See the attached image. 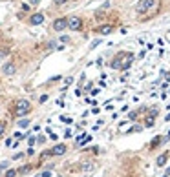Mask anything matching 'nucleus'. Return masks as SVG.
Listing matches in <instances>:
<instances>
[{"label":"nucleus","mask_w":170,"mask_h":177,"mask_svg":"<svg viewBox=\"0 0 170 177\" xmlns=\"http://www.w3.org/2000/svg\"><path fill=\"white\" fill-rule=\"evenodd\" d=\"M31 111V102L26 100V99H18L15 102V115L17 117H24Z\"/></svg>","instance_id":"nucleus-1"},{"label":"nucleus","mask_w":170,"mask_h":177,"mask_svg":"<svg viewBox=\"0 0 170 177\" xmlns=\"http://www.w3.org/2000/svg\"><path fill=\"white\" fill-rule=\"evenodd\" d=\"M168 141H170V135H157V137H154V139L150 141V144H148V152L157 150L159 146H163V144L168 142Z\"/></svg>","instance_id":"nucleus-2"},{"label":"nucleus","mask_w":170,"mask_h":177,"mask_svg":"<svg viewBox=\"0 0 170 177\" xmlns=\"http://www.w3.org/2000/svg\"><path fill=\"white\" fill-rule=\"evenodd\" d=\"M82 26H84V20H82L81 17H77V15L68 17V29H71V31H81Z\"/></svg>","instance_id":"nucleus-3"},{"label":"nucleus","mask_w":170,"mask_h":177,"mask_svg":"<svg viewBox=\"0 0 170 177\" xmlns=\"http://www.w3.org/2000/svg\"><path fill=\"white\" fill-rule=\"evenodd\" d=\"M53 29H55L57 33H62L64 29H68V18L66 17L55 18V20H53Z\"/></svg>","instance_id":"nucleus-4"},{"label":"nucleus","mask_w":170,"mask_h":177,"mask_svg":"<svg viewBox=\"0 0 170 177\" xmlns=\"http://www.w3.org/2000/svg\"><path fill=\"white\" fill-rule=\"evenodd\" d=\"M124 55H126V51H119V53L113 57V60L110 62L112 69H123V59H124Z\"/></svg>","instance_id":"nucleus-5"},{"label":"nucleus","mask_w":170,"mask_h":177,"mask_svg":"<svg viewBox=\"0 0 170 177\" xmlns=\"http://www.w3.org/2000/svg\"><path fill=\"white\" fill-rule=\"evenodd\" d=\"M155 119H157V110H150V113L145 117L143 126H145V128H152L154 124H155Z\"/></svg>","instance_id":"nucleus-6"},{"label":"nucleus","mask_w":170,"mask_h":177,"mask_svg":"<svg viewBox=\"0 0 170 177\" xmlns=\"http://www.w3.org/2000/svg\"><path fill=\"white\" fill-rule=\"evenodd\" d=\"M66 144H62V142H59V144H55L51 150H49V153L53 155V157H60V155H64L66 153Z\"/></svg>","instance_id":"nucleus-7"},{"label":"nucleus","mask_w":170,"mask_h":177,"mask_svg":"<svg viewBox=\"0 0 170 177\" xmlns=\"http://www.w3.org/2000/svg\"><path fill=\"white\" fill-rule=\"evenodd\" d=\"M44 24V13H33L29 17V26H40Z\"/></svg>","instance_id":"nucleus-8"},{"label":"nucleus","mask_w":170,"mask_h":177,"mask_svg":"<svg viewBox=\"0 0 170 177\" xmlns=\"http://www.w3.org/2000/svg\"><path fill=\"white\" fill-rule=\"evenodd\" d=\"M113 29H115L113 24H102V26H99L97 29H95V33H99V35H110V33H113Z\"/></svg>","instance_id":"nucleus-9"},{"label":"nucleus","mask_w":170,"mask_h":177,"mask_svg":"<svg viewBox=\"0 0 170 177\" xmlns=\"http://www.w3.org/2000/svg\"><path fill=\"white\" fill-rule=\"evenodd\" d=\"M168 159H170V150H165V152L155 159V164L159 166V168H161V166H165V164L168 163Z\"/></svg>","instance_id":"nucleus-10"},{"label":"nucleus","mask_w":170,"mask_h":177,"mask_svg":"<svg viewBox=\"0 0 170 177\" xmlns=\"http://www.w3.org/2000/svg\"><path fill=\"white\" fill-rule=\"evenodd\" d=\"M93 168H95V163H93V161H84V163H81V172H84V173H90Z\"/></svg>","instance_id":"nucleus-11"},{"label":"nucleus","mask_w":170,"mask_h":177,"mask_svg":"<svg viewBox=\"0 0 170 177\" xmlns=\"http://www.w3.org/2000/svg\"><path fill=\"white\" fill-rule=\"evenodd\" d=\"M2 71H4V75H15L17 73V66L13 64V62H7V64L2 68Z\"/></svg>","instance_id":"nucleus-12"},{"label":"nucleus","mask_w":170,"mask_h":177,"mask_svg":"<svg viewBox=\"0 0 170 177\" xmlns=\"http://www.w3.org/2000/svg\"><path fill=\"white\" fill-rule=\"evenodd\" d=\"M143 130H145L143 124H134V126H132L128 131H126V133H137V131H143Z\"/></svg>","instance_id":"nucleus-13"},{"label":"nucleus","mask_w":170,"mask_h":177,"mask_svg":"<svg viewBox=\"0 0 170 177\" xmlns=\"http://www.w3.org/2000/svg\"><path fill=\"white\" fill-rule=\"evenodd\" d=\"M137 117H139V110H134V111H130V115H128V119H130V121H135Z\"/></svg>","instance_id":"nucleus-14"},{"label":"nucleus","mask_w":170,"mask_h":177,"mask_svg":"<svg viewBox=\"0 0 170 177\" xmlns=\"http://www.w3.org/2000/svg\"><path fill=\"white\" fill-rule=\"evenodd\" d=\"M18 126H20V128H26V126H29V121H28V119H24V121H18Z\"/></svg>","instance_id":"nucleus-15"},{"label":"nucleus","mask_w":170,"mask_h":177,"mask_svg":"<svg viewBox=\"0 0 170 177\" xmlns=\"http://www.w3.org/2000/svg\"><path fill=\"white\" fill-rule=\"evenodd\" d=\"M17 173H18L17 170H7V172H6V177H17Z\"/></svg>","instance_id":"nucleus-16"},{"label":"nucleus","mask_w":170,"mask_h":177,"mask_svg":"<svg viewBox=\"0 0 170 177\" xmlns=\"http://www.w3.org/2000/svg\"><path fill=\"white\" fill-rule=\"evenodd\" d=\"M29 170H31V166H22V168L18 170V173H28Z\"/></svg>","instance_id":"nucleus-17"},{"label":"nucleus","mask_w":170,"mask_h":177,"mask_svg":"<svg viewBox=\"0 0 170 177\" xmlns=\"http://www.w3.org/2000/svg\"><path fill=\"white\" fill-rule=\"evenodd\" d=\"M59 40H60V42H64V44H68V42H70V37H66V35H62V37H60Z\"/></svg>","instance_id":"nucleus-18"},{"label":"nucleus","mask_w":170,"mask_h":177,"mask_svg":"<svg viewBox=\"0 0 170 177\" xmlns=\"http://www.w3.org/2000/svg\"><path fill=\"white\" fill-rule=\"evenodd\" d=\"M4 131H6V124H4V122H0V137L4 135Z\"/></svg>","instance_id":"nucleus-19"},{"label":"nucleus","mask_w":170,"mask_h":177,"mask_svg":"<svg viewBox=\"0 0 170 177\" xmlns=\"http://www.w3.org/2000/svg\"><path fill=\"white\" fill-rule=\"evenodd\" d=\"M48 99H49L48 95H40V99H39V102H40V104H44V102H46Z\"/></svg>","instance_id":"nucleus-20"},{"label":"nucleus","mask_w":170,"mask_h":177,"mask_svg":"<svg viewBox=\"0 0 170 177\" xmlns=\"http://www.w3.org/2000/svg\"><path fill=\"white\" fill-rule=\"evenodd\" d=\"M53 2H55V6H62V4H66L68 0H53Z\"/></svg>","instance_id":"nucleus-21"},{"label":"nucleus","mask_w":170,"mask_h":177,"mask_svg":"<svg viewBox=\"0 0 170 177\" xmlns=\"http://www.w3.org/2000/svg\"><path fill=\"white\" fill-rule=\"evenodd\" d=\"M28 144H29V146H33V144H37V139H35V137H29V142H28Z\"/></svg>","instance_id":"nucleus-22"},{"label":"nucleus","mask_w":170,"mask_h":177,"mask_svg":"<svg viewBox=\"0 0 170 177\" xmlns=\"http://www.w3.org/2000/svg\"><path fill=\"white\" fill-rule=\"evenodd\" d=\"M99 44H101V40H95V42H93V44H92V46H90V48H92V49H93V48H97V46H99Z\"/></svg>","instance_id":"nucleus-23"},{"label":"nucleus","mask_w":170,"mask_h":177,"mask_svg":"<svg viewBox=\"0 0 170 177\" xmlns=\"http://www.w3.org/2000/svg\"><path fill=\"white\" fill-rule=\"evenodd\" d=\"M37 141H39V142H40V144H42V142H46V137H44V135H40V137H39V139H37Z\"/></svg>","instance_id":"nucleus-24"},{"label":"nucleus","mask_w":170,"mask_h":177,"mask_svg":"<svg viewBox=\"0 0 170 177\" xmlns=\"http://www.w3.org/2000/svg\"><path fill=\"white\" fill-rule=\"evenodd\" d=\"M71 82H73V79H71V77H68V79H66V80H64V84H66V86H68V84H71Z\"/></svg>","instance_id":"nucleus-25"},{"label":"nucleus","mask_w":170,"mask_h":177,"mask_svg":"<svg viewBox=\"0 0 170 177\" xmlns=\"http://www.w3.org/2000/svg\"><path fill=\"white\" fill-rule=\"evenodd\" d=\"M7 164H9V163H0V170H4V168H7Z\"/></svg>","instance_id":"nucleus-26"},{"label":"nucleus","mask_w":170,"mask_h":177,"mask_svg":"<svg viewBox=\"0 0 170 177\" xmlns=\"http://www.w3.org/2000/svg\"><path fill=\"white\" fill-rule=\"evenodd\" d=\"M7 55V49H0V57H6Z\"/></svg>","instance_id":"nucleus-27"},{"label":"nucleus","mask_w":170,"mask_h":177,"mask_svg":"<svg viewBox=\"0 0 170 177\" xmlns=\"http://www.w3.org/2000/svg\"><path fill=\"white\" fill-rule=\"evenodd\" d=\"M49 175H51V172H42V175H40V177H49Z\"/></svg>","instance_id":"nucleus-28"},{"label":"nucleus","mask_w":170,"mask_h":177,"mask_svg":"<svg viewBox=\"0 0 170 177\" xmlns=\"http://www.w3.org/2000/svg\"><path fill=\"white\" fill-rule=\"evenodd\" d=\"M165 121H166V122L170 121V113H168V115H165Z\"/></svg>","instance_id":"nucleus-29"}]
</instances>
